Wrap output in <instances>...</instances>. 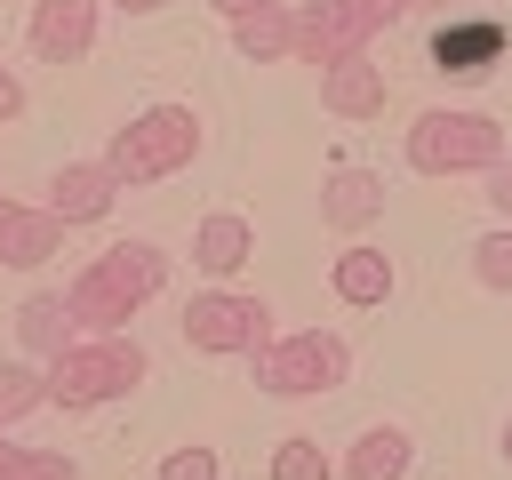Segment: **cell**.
<instances>
[{
  "mask_svg": "<svg viewBox=\"0 0 512 480\" xmlns=\"http://www.w3.org/2000/svg\"><path fill=\"white\" fill-rule=\"evenodd\" d=\"M496 448H504V464H512V408H504V424H496Z\"/></svg>",
  "mask_w": 512,
  "mask_h": 480,
  "instance_id": "obj_29",
  "label": "cell"
},
{
  "mask_svg": "<svg viewBox=\"0 0 512 480\" xmlns=\"http://www.w3.org/2000/svg\"><path fill=\"white\" fill-rule=\"evenodd\" d=\"M320 104H328L336 120H376V112H384V64H376L368 48L320 64Z\"/></svg>",
  "mask_w": 512,
  "mask_h": 480,
  "instance_id": "obj_11",
  "label": "cell"
},
{
  "mask_svg": "<svg viewBox=\"0 0 512 480\" xmlns=\"http://www.w3.org/2000/svg\"><path fill=\"white\" fill-rule=\"evenodd\" d=\"M344 8H352V16H360V32L376 40V32H384V24H400V16L416 8V0H344Z\"/></svg>",
  "mask_w": 512,
  "mask_h": 480,
  "instance_id": "obj_24",
  "label": "cell"
},
{
  "mask_svg": "<svg viewBox=\"0 0 512 480\" xmlns=\"http://www.w3.org/2000/svg\"><path fill=\"white\" fill-rule=\"evenodd\" d=\"M504 160V120L472 104H432L408 128V168L416 176H488Z\"/></svg>",
  "mask_w": 512,
  "mask_h": 480,
  "instance_id": "obj_4",
  "label": "cell"
},
{
  "mask_svg": "<svg viewBox=\"0 0 512 480\" xmlns=\"http://www.w3.org/2000/svg\"><path fill=\"white\" fill-rule=\"evenodd\" d=\"M232 48H240L248 64H296V8L264 0V8L232 16Z\"/></svg>",
  "mask_w": 512,
  "mask_h": 480,
  "instance_id": "obj_16",
  "label": "cell"
},
{
  "mask_svg": "<svg viewBox=\"0 0 512 480\" xmlns=\"http://www.w3.org/2000/svg\"><path fill=\"white\" fill-rule=\"evenodd\" d=\"M16 112H24V80L0 64V120H16Z\"/></svg>",
  "mask_w": 512,
  "mask_h": 480,
  "instance_id": "obj_26",
  "label": "cell"
},
{
  "mask_svg": "<svg viewBox=\"0 0 512 480\" xmlns=\"http://www.w3.org/2000/svg\"><path fill=\"white\" fill-rule=\"evenodd\" d=\"M376 216H384V176H376V168H352V160H344V168L320 176V224H328V232L360 240Z\"/></svg>",
  "mask_w": 512,
  "mask_h": 480,
  "instance_id": "obj_10",
  "label": "cell"
},
{
  "mask_svg": "<svg viewBox=\"0 0 512 480\" xmlns=\"http://www.w3.org/2000/svg\"><path fill=\"white\" fill-rule=\"evenodd\" d=\"M24 40H32L40 64H80L96 48V0H32Z\"/></svg>",
  "mask_w": 512,
  "mask_h": 480,
  "instance_id": "obj_8",
  "label": "cell"
},
{
  "mask_svg": "<svg viewBox=\"0 0 512 480\" xmlns=\"http://www.w3.org/2000/svg\"><path fill=\"white\" fill-rule=\"evenodd\" d=\"M0 480H80V464L64 448H8L0 456Z\"/></svg>",
  "mask_w": 512,
  "mask_h": 480,
  "instance_id": "obj_22",
  "label": "cell"
},
{
  "mask_svg": "<svg viewBox=\"0 0 512 480\" xmlns=\"http://www.w3.org/2000/svg\"><path fill=\"white\" fill-rule=\"evenodd\" d=\"M248 256H256V224H248V216L216 208V216H200V224H192V272H208V280H232Z\"/></svg>",
  "mask_w": 512,
  "mask_h": 480,
  "instance_id": "obj_13",
  "label": "cell"
},
{
  "mask_svg": "<svg viewBox=\"0 0 512 480\" xmlns=\"http://www.w3.org/2000/svg\"><path fill=\"white\" fill-rule=\"evenodd\" d=\"M408 464H416V440L400 424H368L344 456V480H408Z\"/></svg>",
  "mask_w": 512,
  "mask_h": 480,
  "instance_id": "obj_18",
  "label": "cell"
},
{
  "mask_svg": "<svg viewBox=\"0 0 512 480\" xmlns=\"http://www.w3.org/2000/svg\"><path fill=\"white\" fill-rule=\"evenodd\" d=\"M480 200L496 208V224H512V152H504V160L488 168V192H480Z\"/></svg>",
  "mask_w": 512,
  "mask_h": 480,
  "instance_id": "obj_25",
  "label": "cell"
},
{
  "mask_svg": "<svg viewBox=\"0 0 512 480\" xmlns=\"http://www.w3.org/2000/svg\"><path fill=\"white\" fill-rule=\"evenodd\" d=\"M160 288H168V256H160L152 240H112V248H96V256L80 264V280H72L64 296H72V320H80L88 336H120Z\"/></svg>",
  "mask_w": 512,
  "mask_h": 480,
  "instance_id": "obj_1",
  "label": "cell"
},
{
  "mask_svg": "<svg viewBox=\"0 0 512 480\" xmlns=\"http://www.w3.org/2000/svg\"><path fill=\"white\" fill-rule=\"evenodd\" d=\"M192 160H200V112H192V104H144V112H128V120L112 128V144H104L112 184H160V176H176V168H192Z\"/></svg>",
  "mask_w": 512,
  "mask_h": 480,
  "instance_id": "obj_3",
  "label": "cell"
},
{
  "mask_svg": "<svg viewBox=\"0 0 512 480\" xmlns=\"http://www.w3.org/2000/svg\"><path fill=\"white\" fill-rule=\"evenodd\" d=\"M112 8H128V16H160L168 0H112Z\"/></svg>",
  "mask_w": 512,
  "mask_h": 480,
  "instance_id": "obj_27",
  "label": "cell"
},
{
  "mask_svg": "<svg viewBox=\"0 0 512 480\" xmlns=\"http://www.w3.org/2000/svg\"><path fill=\"white\" fill-rule=\"evenodd\" d=\"M0 456H8V424H0Z\"/></svg>",
  "mask_w": 512,
  "mask_h": 480,
  "instance_id": "obj_30",
  "label": "cell"
},
{
  "mask_svg": "<svg viewBox=\"0 0 512 480\" xmlns=\"http://www.w3.org/2000/svg\"><path fill=\"white\" fill-rule=\"evenodd\" d=\"M216 16H248V8H264V0H208Z\"/></svg>",
  "mask_w": 512,
  "mask_h": 480,
  "instance_id": "obj_28",
  "label": "cell"
},
{
  "mask_svg": "<svg viewBox=\"0 0 512 480\" xmlns=\"http://www.w3.org/2000/svg\"><path fill=\"white\" fill-rule=\"evenodd\" d=\"M48 368V408H104V400H120V392H136L144 376H152V360H144V344L120 328V336H72L56 360H40Z\"/></svg>",
  "mask_w": 512,
  "mask_h": 480,
  "instance_id": "obj_2",
  "label": "cell"
},
{
  "mask_svg": "<svg viewBox=\"0 0 512 480\" xmlns=\"http://www.w3.org/2000/svg\"><path fill=\"white\" fill-rule=\"evenodd\" d=\"M504 48H512V32H504L496 16H440V32H432V72H440V80H488V72L504 64Z\"/></svg>",
  "mask_w": 512,
  "mask_h": 480,
  "instance_id": "obj_7",
  "label": "cell"
},
{
  "mask_svg": "<svg viewBox=\"0 0 512 480\" xmlns=\"http://www.w3.org/2000/svg\"><path fill=\"white\" fill-rule=\"evenodd\" d=\"M56 240H64V224H56L48 208L0 200V264H8V272H40V264L56 256Z\"/></svg>",
  "mask_w": 512,
  "mask_h": 480,
  "instance_id": "obj_14",
  "label": "cell"
},
{
  "mask_svg": "<svg viewBox=\"0 0 512 480\" xmlns=\"http://www.w3.org/2000/svg\"><path fill=\"white\" fill-rule=\"evenodd\" d=\"M32 408H48V368L40 360H0V424H24Z\"/></svg>",
  "mask_w": 512,
  "mask_h": 480,
  "instance_id": "obj_20",
  "label": "cell"
},
{
  "mask_svg": "<svg viewBox=\"0 0 512 480\" xmlns=\"http://www.w3.org/2000/svg\"><path fill=\"white\" fill-rule=\"evenodd\" d=\"M264 480H336V456H328L312 432H288V440H272Z\"/></svg>",
  "mask_w": 512,
  "mask_h": 480,
  "instance_id": "obj_19",
  "label": "cell"
},
{
  "mask_svg": "<svg viewBox=\"0 0 512 480\" xmlns=\"http://www.w3.org/2000/svg\"><path fill=\"white\" fill-rule=\"evenodd\" d=\"M112 200H120V184H112L104 160H64V168L48 176V200H40V208H48L56 224H104Z\"/></svg>",
  "mask_w": 512,
  "mask_h": 480,
  "instance_id": "obj_9",
  "label": "cell"
},
{
  "mask_svg": "<svg viewBox=\"0 0 512 480\" xmlns=\"http://www.w3.org/2000/svg\"><path fill=\"white\" fill-rule=\"evenodd\" d=\"M184 344L208 352V360H248V352L272 344V304L248 296V288H224V280H216V288L184 296Z\"/></svg>",
  "mask_w": 512,
  "mask_h": 480,
  "instance_id": "obj_6",
  "label": "cell"
},
{
  "mask_svg": "<svg viewBox=\"0 0 512 480\" xmlns=\"http://www.w3.org/2000/svg\"><path fill=\"white\" fill-rule=\"evenodd\" d=\"M352 48H368V32H360V16H352L344 0L296 8V64H336V56H352Z\"/></svg>",
  "mask_w": 512,
  "mask_h": 480,
  "instance_id": "obj_12",
  "label": "cell"
},
{
  "mask_svg": "<svg viewBox=\"0 0 512 480\" xmlns=\"http://www.w3.org/2000/svg\"><path fill=\"white\" fill-rule=\"evenodd\" d=\"M472 280L496 288V296H512V224H488L472 240Z\"/></svg>",
  "mask_w": 512,
  "mask_h": 480,
  "instance_id": "obj_21",
  "label": "cell"
},
{
  "mask_svg": "<svg viewBox=\"0 0 512 480\" xmlns=\"http://www.w3.org/2000/svg\"><path fill=\"white\" fill-rule=\"evenodd\" d=\"M432 8H448V0H432Z\"/></svg>",
  "mask_w": 512,
  "mask_h": 480,
  "instance_id": "obj_31",
  "label": "cell"
},
{
  "mask_svg": "<svg viewBox=\"0 0 512 480\" xmlns=\"http://www.w3.org/2000/svg\"><path fill=\"white\" fill-rule=\"evenodd\" d=\"M248 368H256V392L312 400V392H336L352 376V344L336 328H296V336H272L264 352H248Z\"/></svg>",
  "mask_w": 512,
  "mask_h": 480,
  "instance_id": "obj_5",
  "label": "cell"
},
{
  "mask_svg": "<svg viewBox=\"0 0 512 480\" xmlns=\"http://www.w3.org/2000/svg\"><path fill=\"white\" fill-rule=\"evenodd\" d=\"M16 336H24V352H32V360H56V352L80 336V320H72V296H56V288L24 296V304H16Z\"/></svg>",
  "mask_w": 512,
  "mask_h": 480,
  "instance_id": "obj_17",
  "label": "cell"
},
{
  "mask_svg": "<svg viewBox=\"0 0 512 480\" xmlns=\"http://www.w3.org/2000/svg\"><path fill=\"white\" fill-rule=\"evenodd\" d=\"M224 464H216V448H200V440H184V448H168L160 456V480H216Z\"/></svg>",
  "mask_w": 512,
  "mask_h": 480,
  "instance_id": "obj_23",
  "label": "cell"
},
{
  "mask_svg": "<svg viewBox=\"0 0 512 480\" xmlns=\"http://www.w3.org/2000/svg\"><path fill=\"white\" fill-rule=\"evenodd\" d=\"M328 288H336V304L368 312V304H384V296H392V256H384V248H368V240H344V248H336V264H328Z\"/></svg>",
  "mask_w": 512,
  "mask_h": 480,
  "instance_id": "obj_15",
  "label": "cell"
}]
</instances>
